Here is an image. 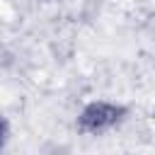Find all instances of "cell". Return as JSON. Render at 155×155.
Masks as SVG:
<instances>
[{"instance_id":"1","label":"cell","mask_w":155,"mask_h":155,"mask_svg":"<svg viewBox=\"0 0 155 155\" xmlns=\"http://www.w3.org/2000/svg\"><path fill=\"white\" fill-rule=\"evenodd\" d=\"M124 119H126L124 104L109 102V99H94V102H90L80 109L75 128L85 136H102V133L116 128Z\"/></svg>"}]
</instances>
